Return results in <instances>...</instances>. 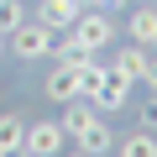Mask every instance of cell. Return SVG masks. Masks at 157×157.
<instances>
[{"label":"cell","instance_id":"obj_18","mask_svg":"<svg viewBox=\"0 0 157 157\" xmlns=\"http://www.w3.org/2000/svg\"><path fill=\"white\" fill-rule=\"evenodd\" d=\"M21 157H26V152H21Z\"/></svg>","mask_w":157,"mask_h":157},{"label":"cell","instance_id":"obj_10","mask_svg":"<svg viewBox=\"0 0 157 157\" xmlns=\"http://www.w3.org/2000/svg\"><path fill=\"white\" fill-rule=\"evenodd\" d=\"M110 68H115V73H126L131 84H141V73H147V47H136V42H131V47H121Z\"/></svg>","mask_w":157,"mask_h":157},{"label":"cell","instance_id":"obj_17","mask_svg":"<svg viewBox=\"0 0 157 157\" xmlns=\"http://www.w3.org/2000/svg\"><path fill=\"white\" fill-rule=\"evenodd\" d=\"M73 157H89V152H73Z\"/></svg>","mask_w":157,"mask_h":157},{"label":"cell","instance_id":"obj_8","mask_svg":"<svg viewBox=\"0 0 157 157\" xmlns=\"http://www.w3.org/2000/svg\"><path fill=\"white\" fill-rule=\"evenodd\" d=\"M26 152V121L11 110V115H0V157H21Z\"/></svg>","mask_w":157,"mask_h":157},{"label":"cell","instance_id":"obj_1","mask_svg":"<svg viewBox=\"0 0 157 157\" xmlns=\"http://www.w3.org/2000/svg\"><path fill=\"white\" fill-rule=\"evenodd\" d=\"M110 37H115V26H110V16L105 11H84L63 37H58V58H100V47H110Z\"/></svg>","mask_w":157,"mask_h":157},{"label":"cell","instance_id":"obj_14","mask_svg":"<svg viewBox=\"0 0 157 157\" xmlns=\"http://www.w3.org/2000/svg\"><path fill=\"white\" fill-rule=\"evenodd\" d=\"M141 126H147V131H157V94H147V100H141Z\"/></svg>","mask_w":157,"mask_h":157},{"label":"cell","instance_id":"obj_7","mask_svg":"<svg viewBox=\"0 0 157 157\" xmlns=\"http://www.w3.org/2000/svg\"><path fill=\"white\" fill-rule=\"evenodd\" d=\"M73 147L78 152H89V157H110V147H115V136H110V126H105V115L100 121H89L84 131L73 136Z\"/></svg>","mask_w":157,"mask_h":157},{"label":"cell","instance_id":"obj_5","mask_svg":"<svg viewBox=\"0 0 157 157\" xmlns=\"http://www.w3.org/2000/svg\"><path fill=\"white\" fill-rule=\"evenodd\" d=\"M94 105H100L105 115L126 110V105H131V78H126V73H115V68H105V78H100V89H94Z\"/></svg>","mask_w":157,"mask_h":157},{"label":"cell","instance_id":"obj_6","mask_svg":"<svg viewBox=\"0 0 157 157\" xmlns=\"http://www.w3.org/2000/svg\"><path fill=\"white\" fill-rule=\"evenodd\" d=\"M78 16H84V0H42L37 6V21L52 26V32H68Z\"/></svg>","mask_w":157,"mask_h":157},{"label":"cell","instance_id":"obj_9","mask_svg":"<svg viewBox=\"0 0 157 157\" xmlns=\"http://www.w3.org/2000/svg\"><path fill=\"white\" fill-rule=\"evenodd\" d=\"M126 37H131L136 47H157V11H152V6L131 11V21H126Z\"/></svg>","mask_w":157,"mask_h":157},{"label":"cell","instance_id":"obj_12","mask_svg":"<svg viewBox=\"0 0 157 157\" xmlns=\"http://www.w3.org/2000/svg\"><path fill=\"white\" fill-rule=\"evenodd\" d=\"M21 21H26V6H21V0H0V32L11 37Z\"/></svg>","mask_w":157,"mask_h":157},{"label":"cell","instance_id":"obj_2","mask_svg":"<svg viewBox=\"0 0 157 157\" xmlns=\"http://www.w3.org/2000/svg\"><path fill=\"white\" fill-rule=\"evenodd\" d=\"M6 47L16 52V58H26V63H37V58H52V47H58V32L52 26H42L37 16H26L11 37H6Z\"/></svg>","mask_w":157,"mask_h":157},{"label":"cell","instance_id":"obj_15","mask_svg":"<svg viewBox=\"0 0 157 157\" xmlns=\"http://www.w3.org/2000/svg\"><path fill=\"white\" fill-rule=\"evenodd\" d=\"M89 6H94V11H110V6H121V0H89Z\"/></svg>","mask_w":157,"mask_h":157},{"label":"cell","instance_id":"obj_13","mask_svg":"<svg viewBox=\"0 0 157 157\" xmlns=\"http://www.w3.org/2000/svg\"><path fill=\"white\" fill-rule=\"evenodd\" d=\"M141 84L157 94V47H147V73H141Z\"/></svg>","mask_w":157,"mask_h":157},{"label":"cell","instance_id":"obj_3","mask_svg":"<svg viewBox=\"0 0 157 157\" xmlns=\"http://www.w3.org/2000/svg\"><path fill=\"white\" fill-rule=\"evenodd\" d=\"M68 131L63 121H26V157H63Z\"/></svg>","mask_w":157,"mask_h":157},{"label":"cell","instance_id":"obj_4","mask_svg":"<svg viewBox=\"0 0 157 157\" xmlns=\"http://www.w3.org/2000/svg\"><path fill=\"white\" fill-rule=\"evenodd\" d=\"M78 68H84V58H58V68L47 73V100H58V105H68V100H84L78 94Z\"/></svg>","mask_w":157,"mask_h":157},{"label":"cell","instance_id":"obj_11","mask_svg":"<svg viewBox=\"0 0 157 157\" xmlns=\"http://www.w3.org/2000/svg\"><path fill=\"white\" fill-rule=\"evenodd\" d=\"M115 157H157V131H147V126L131 131V136L115 147Z\"/></svg>","mask_w":157,"mask_h":157},{"label":"cell","instance_id":"obj_16","mask_svg":"<svg viewBox=\"0 0 157 157\" xmlns=\"http://www.w3.org/2000/svg\"><path fill=\"white\" fill-rule=\"evenodd\" d=\"M0 58H6V32H0Z\"/></svg>","mask_w":157,"mask_h":157}]
</instances>
